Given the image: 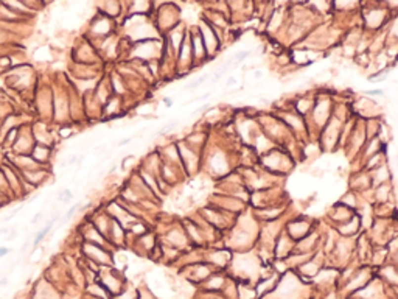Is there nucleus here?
I'll return each mask as SVG.
<instances>
[{"label":"nucleus","mask_w":398,"mask_h":299,"mask_svg":"<svg viewBox=\"0 0 398 299\" xmlns=\"http://www.w3.org/2000/svg\"><path fill=\"white\" fill-rule=\"evenodd\" d=\"M78 207H80V204H77V206H72V207H70V210L67 212V218H70V217L73 215V213L78 210Z\"/></svg>","instance_id":"f257e3e1"},{"label":"nucleus","mask_w":398,"mask_h":299,"mask_svg":"<svg viewBox=\"0 0 398 299\" xmlns=\"http://www.w3.org/2000/svg\"><path fill=\"white\" fill-rule=\"evenodd\" d=\"M254 78H255V80H262V78H263V70H260V69L255 70V72H254Z\"/></svg>","instance_id":"f03ea898"},{"label":"nucleus","mask_w":398,"mask_h":299,"mask_svg":"<svg viewBox=\"0 0 398 299\" xmlns=\"http://www.w3.org/2000/svg\"><path fill=\"white\" fill-rule=\"evenodd\" d=\"M8 252V249L6 248H0V257H2V255H5Z\"/></svg>","instance_id":"7ed1b4c3"}]
</instances>
